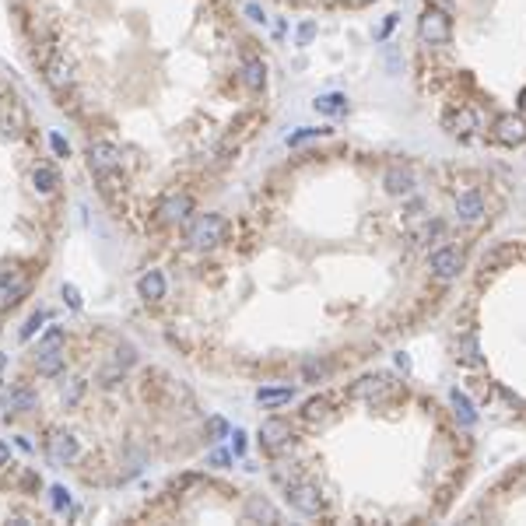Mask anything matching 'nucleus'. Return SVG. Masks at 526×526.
Masks as SVG:
<instances>
[{"mask_svg": "<svg viewBox=\"0 0 526 526\" xmlns=\"http://www.w3.org/2000/svg\"><path fill=\"white\" fill-rule=\"evenodd\" d=\"M35 407V397L28 393V390H18L11 400H8V410H32Z\"/></svg>", "mask_w": 526, "mask_h": 526, "instance_id": "20", "label": "nucleus"}, {"mask_svg": "<svg viewBox=\"0 0 526 526\" xmlns=\"http://www.w3.org/2000/svg\"><path fill=\"white\" fill-rule=\"evenodd\" d=\"M291 400V390H260V403H284Z\"/></svg>", "mask_w": 526, "mask_h": 526, "instance_id": "21", "label": "nucleus"}, {"mask_svg": "<svg viewBox=\"0 0 526 526\" xmlns=\"http://www.w3.org/2000/svg\"><path fill=\"white\" fill-rule=\"evenodd\" d=\"M442 127L453 134V137H470L477 127H481V116L470 109V105H456V109H449L445 112V120H442Z\"/></svg>", "mask_w": 526, "mask_h": 526, "instance_id": "7", "label": "nucleus"}, {"mask_svg": "<svg viewBox=\"0 0 526 526\" xmlns=\"http://www.w3.org/2000/svg\"><path fill=\"white\" fill-rule=\"evenodd\" d=\"M484 197L477 193V190H467V193H460L456 197V218L460 221H467V224H477V221H484Z\"/></svg>", "mask_w": 526, "mask_h": 526, "instance_id": "11", "label": "nucleus"}, {"mask_svg": "<svg viewBox=\"0 0 526 526\" xmlns=\"http://www.w3.org/2000/svg\"><path fill=\"white\" fill-rule=\"evenodd\" d=\"M449 400H453V410H456V418L463 421V425H474V403L467 400V393H460V390H453V397H449Z\"/></svg>", "mask_w": 526, "mask_h": 526, "instance_id": "18", "label": "nucleus"}, {"mask_svg": "<svg viewBox=\"0 0 526 526\" xmlns=\"http://www.w3.org/2000/svg\"><path fill=\"white\" fill-rule=\"evenodd\" d=\"M4 463H11V449L0 442V467H4Z\"/></svg>", "mask_w": 526, "mask_h": 526, "instance_id": "24", "label": "nucleus"}, {"mask_svg": "<svg viewBox=\"0 0 526 526\" xmlns=\"http://www.w3.org/2000/svg\"><path fill=\"white\" fill-rule=\"evenodd\" d=\"M88 162H92V172L95 176H105V172H116L120 169L123 151L112 140H92L88 144Z\"/></svg>", "mask_w": 526, "mask_h": 526, "instance_id": "4", "label": "nucleus"}, {"mask_svg": "<svg viewBox=\"0 0 526 526\" xmlns=\"http://www.w3.org/2000/svg\"><path fill=\"white\" fill-rule=\"evenodd\" d=\"M288 439H291V425L281 421V418H271V421L260 425V445L271 449V453H277V449H281Z\"/></svg>", "mask_w": 526, "mask_h": 526, "instance_id": "9", "label": "nucleus"}, {"mask_svg": "<svg viewBox=\"0 0 526 526\" xmlns=\"http://www.w3.org/2000/svg\"><path fill=\"white\" fill-rule=\"evenodd\" d=\"M302 418H306V421H313V425H316V421H326V418H330V400H323V397L309 400V403H306V410H302Z\"/></svg>", "mask_w": 526, "mask_h": 526, "instance_id": "19", "label": "nucleus"}, {"mask_svg": "<svg viewBox=\"0 0 526 526\" xmlns=\"http://www.w3.org/2000/svg\"><path fill=\"white\" fill-rule=\"evenodd\" d=\"M137 288H140V298H147V302H151V298H162V295H165V281H162V274H158V271L144 274Z\"/></svg>", "mask_w": 526, "mask_h": 526, "instance_id": "16", "label": "nucleus"}, {"mask_svg": "<svg viewBox=\"0 0 526 526\" xmlns=\"http://www.w3.org/2000/svg\"><path fill=\"white\" fill-rule=\"evenodd\" d=\"M32 182L39 186V190H46V193H53L56 186H60V176H56V169L53 165H35V172H32Z\"/></svg>", "mask_w": 526, "mask_h": 526, "instance_id": "15", "label": "nucleus"}, {"mask_svg": "<svg viewBox=\"0 0 526 526\" xmlns=\"http://www.w3.org/2000/svg\"><path fill=\"white\" fill-rule=\"evenodd\" d=\"M386 190L393 197H407L410 190H414V176H410L407 169H390L386 172Z\"/></svg>", "mask_w": 526, "mask_h": 526, "instance_id": "13", "label": "nucleus"}, {"mask_svg": "<svg viewBox=\"0 0 526 526\" xmlns=\"http://www.w3.org/2000/svg\"><path fill=\"white\" fill-rule=\"evenodd\" d=\"M46 453L53 463H70L74 456H78V442H74L70 435H50L46 439Z\"/></svg>", "mask_w": 526, "mask_h": 526, "instance_id": "12", "label": "nucleus"}, {"mask_svg": "<svg viewBox=\"0 0 526 526\" xmlns=\"http://www.w3.org/2000/svg\"><path fill=\"white\" fill-rule=\"evenodd\" d=\"M463 263H467V256H463L460 246H439V249L432 253V260H428V267H432V274H435L439 281H453V277L463 271Z\"/></svg>", "mask_w": 526, "mask_h": 526, "instance_id": "3", "label": "nucleus"}, {"mask_svg": "<svg viewBox=\"0 0 526 526\" xmlns=\"http://www.w3.org/2000/svg\"><path fill=\"white\" fill-rule=\"evenodd\" d=\"M418 35L425 46H445L449 39H453V18H449L445 8L432 4L421 18H418Z\"/></svg>", "mask_w": 526, "mask_h": 526, "instance_id": "1", "label": "nucleus"}, {"mask_svg": "<svg viewBox=\"0 0 526 526\" xmlns=\"http://www.w3.org/2000/svg\"><path fill=\"white\" fill-rule=\"evenodd\" d=\"M288 502L302 512V516H316V512H323V498H319V492L313 484H306V481H295V484H288Z\"/></svg>", "mask_w": 526, "mask_h": 526, "instance_id": "6", "label": "nucleus"}, {"mask_svg": "<svg viewBox=\"0 0 526 526\" xmlns=\"http://www.w3.org/2000/svg\"><path fill=\"white\" fill-rule=\"evenodd\" d=\"M221 239H224V221L218 214H197L190 224H186V242L197 246V249L218 246Z\"/></svg>", "mask_w": 526, "mask_h": 526, "instance_id": "2", "label": "nucleus"}, {"mask_svg": "<svg viewBox=\"0 0 526 526\" xmlns=\"http://www.w3.org/2000/svg\"><path fill=\"white\" fill-rule=\"evenodd\" d=\"M519 109H523V116H526V88H523V98H519Z\"/></svg>", "mask_w": 526, "mask_h": 526, "instance_id": "25", "label": "nucleus"}, {"mask_svg": "<svg viewBox=\"0 0 526 526\" xmlns=\"http://www.w3.org/2000/svg\"><path fill=\"white\" fill-rule=\"evenodd\" d=\"M456 358L463 361V365H477L481 361V348H477V337L467 330L460 341H456Z\"/></svg>", "mask_w": 526, "mask_h": 526, "instance_id": "14", "label": "nucleus"}, {"mask_svg": "<svg viewBox=\"0 0 526 526\" xmlns=\"http://www.w3.org/2000/svg\"><path fill=\"white\" fill-rule=\"evenodd\" d=\"M313 35H316V25H313V21H306L302 28H298V46H306V43L313 39Z\"/></svg>", "mask_w": 526, "mask_h": 526, "instance_id": "22", "label": "nucleus"}, {"mask_svg": "<svg viewBox=\"0 0 526 526\" xmlns=\"http://www.w3.org/2000/svg\"><path fill=\"white\" fill-rule=\"evenodd\" d=\"M355 4H372V0H355Z\"/></svg>", "mask_w": 526, "mask_h": 526, "instance_id": "26", "label": "nucleus"}, {"mask_svg": "<svg viewBox=\"0 0 526 526\" xmlns=\"http://www.w3.org/2000/svg\"><path fill=\"white\" fill-rule=\"evenodd\" d=\"M190 214H193V200L186 197V193H172L162 207H158V218L165 221V224H179V221H190Z\"/></svg>", "mask_w": 526, "mask_h": 526, "instance_id": "10", "label": "nucleus"}, {"mask_svg": "<svg viewBox=\"0 0 526 526\" xmlns=\"http://www.w3.org/2000/svg\"><path fill=\"white\" fill-rule=\"evenodd\" d=\"M316 109L323 112V116H341V112H348V98L344 95H319L316 98Z\"/></svg>", "mask_w": 526, "mask_h": 526, "instance_id": "17", "label": "nucleus"}, {"mask_svg": "<svg viewBox=\"0 0 526 526\" xmlns=\"http://www.w3.org/2000/svg\"><path fill=\"white\" fill-rule=\"evenodd\" d=\"M239 81L249 92H263V85H267V63H263L260 56H242V63H239Z\"/></svg>", "mask_w": 526, "mask_h": 526, "instance_id": "8", "label": "nucleus"}, {"mask_svg": "<svg viewBox=\"0 0 526 526\" xmlns=\"http://www.w3.org/2000/svg\"><path fill=\"white\" fill-rule=\"evenodd\" d=\"M495 140L505 147L526 144V116L523 112H505V116L495 120Z\"/></svg>", "mask_w": 526, "mask_h": 526, "instance_id": "5", "label": "nucleus"}, {"mask_svg": "<svg viewBox=\"0 0 526 526\" xmlns=\"http://www.w3.org/2000/svg\"><path fill=\"white\" fill-rule=\"evenodd\" d=\"M319 134H326V130H313V127H306L302 134H295L288 144H302V140H313V137H319Z\"/></svg>", "mask_w": 526, "mask_h": 526, "instance_id": "23", "label": "nucleus"}]
</instances>
